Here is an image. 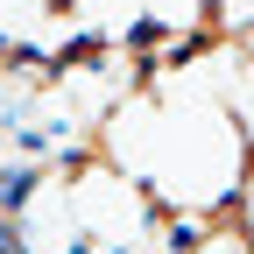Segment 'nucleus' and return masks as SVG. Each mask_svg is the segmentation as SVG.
<instances>
[{"instance_id": "obj_2", "label": "nucleus", "mask_w": 254, "mask_h": 254, "mask_svg": "<svg viewBox=\"0 0 254 254\" xmlns=\"http://www.w3.org/2000/svg\"><path fill=\"white\" fill-rule=\"evenodd\" d=\"M0 254H36V247H28V240H21V226H14V219H7V212H0Z\"/></svg>"}, {"instance_id": "obj_1", "label": "nucleus", "mask_w": 254, "mask_h": 254, "mask_svg": "<svg viewBox=\"0 0 254 254\" xmlns=\"http://www.w3.org/2000/svg\"><path fill=\"white\" fill-rule=\"evenodd\" d=\"M28 198H36V170H28V163H14L7 177H0V212H7V219H21V212H28Z\"/></svg>"}]
</instances>
